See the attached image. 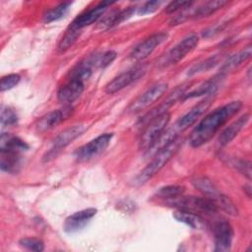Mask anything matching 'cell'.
<instances>
[{
	"mask_svg": "<svg viewBox=\"0 0 252 252\" xmlns=\"http://www.w3.org/2000/svg\"><path fill=\"white\" fill-rule=\"evenodd\" d=\"M241 174L248 179L251 178V162L247 159H234L231 163Z\"/></svg>",
	"mask_w": 252,
	"mask_h": 252,
	"instance_id": "e575fe53",
	"label": "cell"
},
{
	"mask_svg": "<svg viewBox=\"0 0 252 252\" xmlns=\"http://www.w3.org/2000/svg\"><path fill=\"white\" fill-rule=\"evenodd\" d=\"M249 119H250V114L245 113L242 116H240L238 119L233 121L229 126H227L219 136V139H218L219 145L220 147H224L228 145L243 129V127L247 124Z\"/></svg>",
	"mask_w": 252,
	"mask_h": 252,
	"instance_id": "d6986e66",
	"label": "cell"
},
{
	"mask_svg": "<svg viewBox=\"0 0 252 252\" xmlns=\"http://www.w3.org/2000/svg\"><path fill=\"white\" fill-rule=\"evenodd\" d=\"M146 72H147V65L143 64V65L135 66L134 68L119 74L113 80H111L105 86L104 91L106 94H115V93L123 90L124 88H126L127 86L132 84L133 82L137 81L141 77H143Z\"/></svg>",
	"mask_w": 252,
	"mask_h": 252,
	"instance_id": "9c48e42d",
	"label": "cell"
},
{
	"mask_svg": "<svg viewBox=\"0 0 252 252\" xmlns=\"http://www.w3.org/2000/svg\"><path fill=\"white\" fill-rule=\"evenodd\" d=\"M29 149V146L19 137L13 136L8 133H3L0 139V151H15L25 152Z\"/></svg>",
	"mask_w": 252,
	"mask_h": 252,
	"instance_id": "603a6c76",
	"label": "cell"
},
{
	"mask_svg": "<svg viewBox=\"0 0 252 252\" xmlns=\"http://www.w3.org/2000/svg\"><path fill=\"white\" fill-rule=\"evenodd\" d=\"M161 4H162V1H148V2L144 3V5H142L140 8H138L137 14L142 15V16L152 14V13L156 12Z\"/></svg>",
	"mask_w": 252,
	"mask_h": 252,
	"instance_id": "d590c367",
	"label": "cell"
},
{
	"mask_svg": "<svg viewBox=\"0 0 252 252\" xmlns=\"http://www.w3.org/2000/svg\"><path fill=\"white\" fill-rule=\"evenodd\" d=\"M178 132L175 130V128L172 126L171 128L165 129L163 133L156 140V142L146 151V155L148 157L155 156L158 151H160L162 148L170 144L173 140L177 138Z\"/></svg>",
	"mask_w": 252,
	"mask_h": 252,
	"instance_id": "7402d4cb",
	"label": "cell"
},
{
	"mask_svg": "<svg viewBox=\"0 0 252 252\" xmlns=\"http://www.w3.org/2000/svg\"><path fill=\"white\" fill-rule=\"evenodd\" d=\"M71 5H72L71 2H63L51 9L47 10L43 14V22L45 24H49V23H52V22H55V21H58V20L64 18L67 15V13L69 12Z\"/></svg>",
	"mask_w": 252,
	"mask_h": 252,
	"instance_id": "484cf974",
	"label": "cell"
},
{
	"mask_svg": "<svg viewBox=\"0 0 252 252\" xmlns=\"http://www.w3.org/2000/svg\"><path fill=\"white\" fill-rule=\"evenodd\" d=\"M251 45H248L245 49L235 53L234 55H231L230 57L227 58V60L223 63V65L220 68V76H223L227 74L228 72L234 70L236 67H238L240 64L248 60L251 56Z\"/></svg>",
	"mask_w": 252,
	"mask_h": 252,
	"instance_id": "44dd1931",
	"label": "cell"
},
{
	"mask_svg": "<svg viewBox=\"0 0 252 252\" xmlns=\"http://www.w3.org/2000/svg\"><path fill=\"white\" fill-rule=\"evenodd\" d=\"M1 124L3 126L15 125L18 122V115L16 111L11 107H4L1 110Z\"/></svg>",
	"mask_w": 252,
	"mask_h": 252,
	"instance_id": "d6a6232c",
	"label": "cell"
},
{
	"mask_svg": "<svg viewBox=\"0 0 252 252\" xmlns=\"http://www.w3.org/2000/svg\"><path fill=\"white\" fill-rule=\"evenodd\" d=\"M84 131H85V127L82 124L74 125L72 127H69L63 130L60 134H58L55 137L51 148L42 157V161L48 162L54 159L68 145H70L74 140H76L79 136H81Z\"/></svg>",
	"mask_w": 252,
	"mask_h": 252,
	"instance_id": "277c9868",
	"label": "cell"
},
{
	"mask_svg": "<svg viewBox=\"0 0 252 252\" xmlns=\"http://www.w3.org/2000/svg\"><path fill=\"white\" fill-rule=\"evenodd\" d=\"M193 5V2L191 1H174L170 2L166 7H165V12L167 14L174 13L179 10H184L187 8H190Z\"/></svg>",
	"mask_w": 252,
	"mask_h": 252,
	"instance_id": "8d00e7d4",
	"label": "cell"
},
{
	"mask_svg": "<svg viewBox=\"0 0 252 252\" xmlns=\"http://www.w3.org/2000/svg\"><path fill=\"white\" fill-rule=\"evenodd\" d=\"M242 107L239 100L226 103L205 116L193 129L189 137V143L193 148H198L208 143L215 134Z\"/></svg>",
	"mask_w": 252,
	"mask_h": 252,
	"instance_id": "6da1fadb",
	"label": "cell"
},
{
	"mask_svg": "<svg viewBox=\"0 0 252 252\" xmlns=\"http://www.w3.org/2000/svg\"><path fill=\"white\" fill-rule=\"evenodd\" d=\"M96 212L97 211L94 208H88L74 213L65 220L63 225L64 230L68 233H73L83 229Z\"/></svg>",
	"mask_w": 252,
	"mask_h": 252,
	"instance_id": "e0dca14e",
	"label": "cell"
},
{
	"mask_svg": "<svg viewBox=\"0 0 252 252\" xmlns=\"http://www.w3.org/2000/svg\"><path fill=\"white\" fill-rule=\"evenodd\" d=\"M173 217L176 220L183 222L195 229H200L205 226V221H204L203 218L200 215H197L194 213L177 210L173 214Z\"/></svg>",
	"mask_w": 252,
	"mask_h": 252,
	"instance_id": "cb8c5ba5",
	"label": "cell"
},
{
	"mask_svg": "<svg viewBox=\"0 0 252 252\" xmlns=\"http://www.w3.org/2000/svg\"><path fill=\"white\" fill-rule=\"evenodd\" d=\"M72 113V107L67 105L63 109H56L52 110L45 115H43L36 124V129L39 132H45L48 131L55 126L59 125L61 122H63L67 117Z\"/></svg>",
	"mask_w": 252,
	"mask_h": 252,
	"instance_id": "ac0fdd59",
	"label": "cell"
},
{
	"mask_svg": "<svg viewBox=\"0 0 252 252\" xmlns=\"http://www.w3.org/2000/svg\"><path fill=\"white\" fill-rule=\"evenodd\" d=\"M20 80H21V76L19 74H9L7 76H4L1 79V84H0L1 92H5L13 89L15 86L19 84Z\"/></svg>",
	"mask_w": 252,
	"mask_h": 252,
	"instance_id": "836d02e7",
	"label": "cell"
},
{
	"mask_svg": "<svg viewBox=\"0 0 252 252\" xmlns=\"http://www.w3.org/2000/svg\"><path fill=\"white\" fill-rule=\"evenodd\" d=\"M113 137L112 133H104L90 141L86 145L79 148L75 153V158L78 161H88L98 155H100L108 147L111 139Z\"/></svg>",
	"mask_w": 252,
	"mask_h": 252,
	"instance_id": "52a82bcc",
	"label": "cell"
},
{
	"mask_svg": "<svg viewBox=\"0 0 252 252\" xmlns=\"http://www.w3.org/2000/svg\"><path fill=\"white\" fill-rule=\"evenodd\" d=\"M165 204L170 207H174L177 210L190 212L197 215H214L219 210L215 202L205 196L197 197L180 195L176 198L165 201Z\"/></svg>",
	"mask_w": 252,
	"mask_h": 252,
	"instance_id": "3957f363",
	"label": "cell"
},
{
	"mask_svg": "<svg viewBox=\"0 0 252 252\" xmlns=\"http://www.w3.org/2000/svg\"><path fill=\"white\" fill-rule=\"evenodd\" d=\"M182 144V140L176 138L170 144L162 148L158 151L153 158V159L149 162V164L136 176L134 183L136 185H143L148 182L151 178H153L156 174H158L163 166L171 159V158L176 154L180 145Z\"/></svg>",
	"mask_w": 252,
	"mask_h": 252,
	"instance_id": "7a4b0ae2",
	"label": "cell"
},
{
	"mask_svg": "<svg viewBox=\"0 0 252 252\" xmlns=\"http://www.w3.org/2000/svg\"><path fill=\"white\" fill-rule=\"evenodd\" d=\"M19 244L23 248H25L27 250H30V251L41 252L44 249L43 242L40 239L34 238V237H25V238H22V239H20Z\"/></svg>",
	"mask_w": 252,
	"mask_h": 252,
	"instance_id": "4dcf8cb0",
	"label": "cell"
},
{
	"mask_svg": "<svg viewBox=\"0 0 252 252\" xmlns=\"http://www.w3.org/2000/svg\"><path fill=\"white\" fill-rule=\"evenodd\" d=\"M193 186L198 189L205 197L211 199L220 209L223 202L226 200L227 196L219 191L214 182L206 176H197L192 179Z\"/></svg>",
	"mask_w": 252,
	"mask_h": 252,
	"instance_id": "4fadbf2b",
	"label": "cell"
},
{
	"mask_svg": "<svg viewBox=\"0 0 252 252\" xmlns=\"http://www.w3.org/2000/svg\"><path fill=\"white\" fill-rule=\"evenodd\" d=\"M167 36L168 34L166 32H157L152 34L133 49L131 58L135 61L146 59L158 46L167 39Z\"/></svg>",
	"mask_w": 252,
	"mask_h": 252,
	"instance_id": "30bf717a",
	"label": "cell"
},
{
	"mask_svg": "<svg viewBox=\"0 0 252 252\" xmlns=\"http://www.w3.org/2000/svg\"><path fill=\"white\" fill-rule=\"evenodd\" d=\"M226 4H228V2L223 1V0L208 1V2L200 5L198 8H196L195 11H193V13H192V17L194 19H201V18L209 17L210 15L214 14L218 10L221 9Z\"/></svg>",
	"mask_w": 252,
	"mask_h": 252,
	"instance_id": "d4e9b609",
	"label": "cell"
},
{
	"mask_svg": "<svg viewBox=\"0 0 252 252\" xmlns=\"http://www.w3.org/2000/svg\"><path fill=\"white\" fill-rule=\"evenodd\" d=\"M112 2L109 1H103L95 5L94 7L91 8L88 11H85L84 13L80 14L78 17L74 19V21L71 23L69 28L74 30H81L87 26H90L96 22L107 10L108 6H110Z\"/></svg>",
	"mask_w": 252,
	"mask_h": 252,
	"instance_id": "7c38bea8",
	"label": "cell"
},
{
	"mask_svg": "<svg viewBox=\"0 0 252 252\" xmlns=\"http://www.w3.org/2000/svg\"><path fill=\"white\" fill-rule=\"evenodd\" d=\"M217 89H218V78L215 77L207 81L203 85L199 86L196 90H193L188 94H184L182 96H183V99H186V98L200 96L203 94H214Z\"/></svg>",
	"mask_w": 252,
	"mask_h": 252,
	"instance_id": "83f0119b",
	"label": "cell"
},
{
	"mask_svg": "<svg viewBox=\"0 0 252 252\" xmlns=\"http://www.w3.org/2000/svg\"><path fill=\"white\" fill-rule=\"evenodd\" d=\"M79 34H80L79 30L68 28V30L66 31V33L64 34V36L62 37V39L58 44V50L60 52L66 51L77 40V38L79 37Z\"/></svg>",
	"mask_w": 252,
	"mask_h": 252,
	"instance_id": "f546056e",
	"label": "cell"
},
{
	"mask_svg": "<svg viewBox=\"0 0 252 252\" xmlns=\"http://www.w3.org/2000/svg\"><path fill=\"white\" fill-rule=\"evenodd\" d=\"M166 90L167 84L165 83H158L157 85H154L129 105V107L127 108V112L138 113L147 109L157 100H158L166 92Z\"/></svg>",
	"mask_w": 252,
	"mask_h": 252,
	"instance_id": "ba28073f",
	"label": "cell"
},
{
	"mask_svg": "<svg viewBox=\"0 0 252 252\" xmlns=\"http://www.w3.org/2000/svg\"><path fill=\"white\" fill-rule=\"evenodd\" d=\"M243 190L246 192L248 197H251V187H250V185H245L243 187Z\"/></svg>",
	"mask_w": 252,
	"mask_h": 252,
	"instance_id": "f35d334b",
	"label": "cell"
},
{
	"mask_svg": "<svg viewBox=\"0 0 252 252\" xmlns=\"http://www.w3.org/2000/svg\"><path fill=\"white\" fill-rule=\"evenodd\" d=\"M212 98H206L205 100L199 102L197 105H195L193 108H191L186 114H184L182 117H180L173 127L175 130L179 132H183L187 130L189 127H191L193 124L196 123V121L206 112V110L211 105Z\"/></svg>",
	"mask_w": 252,
	"mask_h": 252,
	"instance_id": "5bb4252c",
	"label": "cell"
},
{
	"mask_svg": "<svg viewBox=\"0 0 252 252\" xmlns=\"http://www.w3.org/2000/svg\"><path fill=\"white\" fill-rule=\"evenodd\" d=\"M219 61H220V57L218 55H216L214 57H210V58L206 59L205 61L200 62L198 65L193 66L189 70L188 75H194V74H197V73H200V72H205V71L213 68L214 66H216Z\"/></svg>",
	"mask_w": 252,
	"mask_h": 252,
	"instance_id": "1f68e13d",
	"label": "cell"
},
{
	"mask_svg": "<svg viewBox=\"0 0 252 252\" xmlns=\"http://www.w3.org/2000/svg\"><path fill=\"white\" fill-rule=\"evenodd\" d=\"M135 8L136 7H128L122 11L113 13L111 16L107 17L106 19H104L103 22H101V27L111 28L113 26L119 25L120 23L129 19L135 13Z\"/></svg>",
	"mask_w": 252,
	"mask_h": 252,
	"instance_id": "4316f807",
	"label": "cell"
},
{
	"mask_svg": "<svg viewBox=\"0 0 252 252\" xmlns=\"http://www.w3.org/2000/svg\"><path fill=\"white\" fill-rule=\"evenodd\" d=\"M170 120V113L165 112L153 120H151L147 127L145 128L144 132L142 133L140 139V149L143 151H147L155 142L156 140L163 133L165 130L168 122Z\"/></svg>",
	"mask_w": 252,
	"mask_h": 252,
	"instance_id": "8992f818",
	"label": "cell"
},
{
	"mask_svg": "<svg viewBox=\"0 0 252 252\" xmlns=\"http://www.w3.org/2000/svg\"><path fill=\"white\" fill-rule=\"evenodd\" d=\"M84 89V81L75 77H71L69 81L58 90L57 98L61 103L68 105L72 103L74 100H76L82 94Z\"/></svg>",
	"mask_w": 252,
	"mask_h": 252,
	"instance_id": "9a60e30c",
	"label": "cell"
},
{
	"mask_svg": "<svg viewBox=\"0 0 252 252\" xmlns=\"http://www.w3.org/2000/svg\"><path fill=\"white\" fill-rule=\"evenodd\" d=\"M185 192V187L181 185H167L159 188L157 191V197L163 199L165 201L176 198L180 195H183Z\"/></svg>",
	"mask_w": 252,
	"mask_h": 252,
	"instance_id": "f1b7e54d",
	"label": "cell"
},
{
	"mask_svg": "<svg viewBox=\"0 0 252 252\" xmlns=\"http://www.w3.org/2000/svg\"><path fill=\"white\" fill-rule=\"evenodd\" d=\"M189 85H182V86H179L178 88H176L174 90V92H172V94L161 103L159 104L158 107L152 109L151 111L147 112L140 120H139V123L140 125H144V124H148L151 120H153L154 118L167 112V109L179 98L181 97L184 94H185V90L186 88L188 87Z\"/></svg>",
	"mask_w": 252,
	"mask_h": 252,
	"instance_id": "2e32d148",
	"label": "cell"
},
{
	"mask_svg": "<svg viewBox=\"0 0 252 252\" xmlns=\"http://www.w3.org/2000/svg\"><path fill=\"white\" fill-rule=\"evenodd\" d=\"M116 58V52L113 50H108L104 52L102 55L98 56L97 60V67L99 68H105L109 66Z\"/></svg>",
	"mask_w": 252,
	"mask_h": 252,
	"instance_id": "74e56055",
	"label": "cell"
},
{
	"mask_svg": "<svg viewBox=\"0 0 252 252\" xmlns=\"http://www.w3.org/2000/svg\"><path fill=\"white\" fill-rule=\"evenodd\" d=\"M214 235H215V251L224 252L231 248L233 229L230 223L225 220H219L214 225Z\"/></svg>",
	"mask_w": 252,
	"mask_h": 252,
	"instance_id": "8fae6325",
	"label": "cell"
},
{
	"mask_svg": "<svg viewBox=\"0 0 252 252\" xmlns=\"http://www.w3.org/2000/svg\"><path fill=\"white\" fill-rule=\"evenodd\" d=\"M199 42V37L195 33H191L180 40L176 45H174L159 61L162 67H167L174 65L182 60L188 53H190L197 46Z\"/></svg>",
	"mask_w": 252,
	"mask_h": 252,
	"instance_id": "5b68a950",
	"label": "cell"
},
{
	"mask_svg": "<svg viewBox=\"0 0 252 252\" xmlns=\"http://www.w3.org/2000/svg\"><path fill=\"white\" fill-rule=\"evenodd\" d=\"M22 164L21 153L15 151H1L0 167L2 171L15 174L19 172Z\"/></svg>",
	"mask_w": 252,
	"mask_h": 252,
	"instance_id": "ffe728a7",
	"label": "cell"
}]
</instances>
